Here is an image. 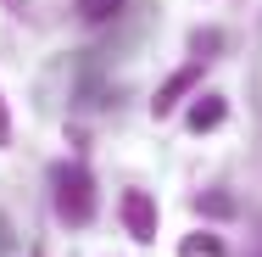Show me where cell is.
I'll return each instance as SVG.
<instances>
[{"instance_id":"6da1fadb","label":"cell","mask_w":262,"mask_h":257,"mask_svg":"<svg viewBox=\"0 0 262 257\" xmlns=\"http://www.w3.org/2000/svg\"><path fill=\"white\" fill-rule=\"evenodd\" d=\"M51 202H56V218H67V224H90V212H95V185H90V173L78 168V162H61L51 168Z\"/></svg>"},{"instance_id":"7a4b0ae2","label":"cell","mask_w":262,"mask_h":257,"mask_svg":"<svg viewBox=\"0 0 262 257\" xmlns=\"http://www.w3.org/2000/svg\"><path fill=\"white\" fill-rule=\"evenodd\" d=\"M123 224H128L134 241H151V235H157V202H151L145 190H128V196H123Z\"/></svg>"},{"instance_id":"3957f363","label":"cell","mask_w":262,"mask_h":257,"mask_svg":"<svg viewBox=\"0 0 262 257\" xmlns=\"http://www.w3.org/2000/svg\"><path fill=\"white\" fill-rule=\"evenodd\" d=\"M195 78H201V62H190V67H179V73H173V78H167V84L157 90V117H162V112H173V106H179V95H184V90H190Z\"/></svg>"},{"instance_id":"277c9868","label":"cell","mask_w":262,"mask_h":257,"mask_svg":"<svg viewBox=\"0 0 262 257\" xmlns=\"http://www.w3.org/2000/svg\"><path fill=\"white\" fill-rule=\"evenodd\" d=\"M223 112H229V106H223V95H201V101L190 106V129H195V134H207V129H217V123H223Z\"/></svg>"},{"instance_id":"5b68a950","label":"cell","mask_w":262,"mask_h":257,"mask_svg":"<svg viewBox=\"0 0 262 257\" xmlns=\"http://www.w3.org/2000/svg\"><path fill=\"white\" fill-rule=\"evenodd\" d=\"M123 11V0H78V17L84 23H112Z\"/></svg>"},{"instance_id":"8992f818","label":"cell","mask_w":262,"mask_h":257,"mask_svg":"<svg viewBox=\"0 0 262 257\" xmlns=\"http://www.w3.org/2000/svg\"><path fill=\"white\" fill-rule=\"evenodd\" d=\"M11 140V123H6V101H0V146Z\"/></svg>"}]
</instances>
